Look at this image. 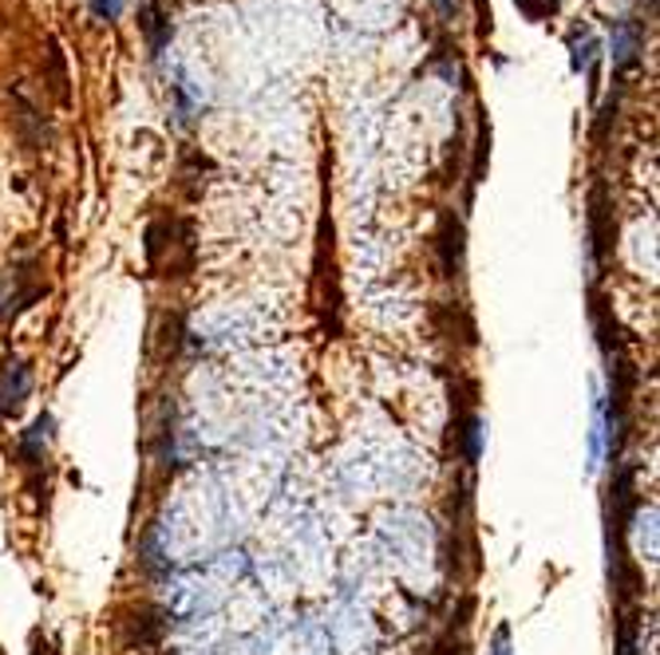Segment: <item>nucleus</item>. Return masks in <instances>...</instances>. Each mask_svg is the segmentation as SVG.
I'll return each mask as SVG.
<instances>
[{"label": "nucleus", "instance_id": "nucleus-13", "mask_svg": "<svg viewBox=\"0 0 660 655\" xmlns=\"http://www.w3.org/2000/svg\"><path fill=\"white\" fill-rule=\"evenodd\" d=\"M432 4H435V12H439L444 20H455V17H459V0H432Z\"/></svg>", "mask_w": 660, "mask_h": 655}, {"label": "nucleus", "instance_id": "nucleus-10", "mask_svg": "<svg viewBox=\"0 0 660 655\" xmlns=\"http://www.w3.org/2000/svg\"><path fill=\"white\" fill-rule=\"evenodd\" d=\"M514 4H519V12L526 20H550L562 9V0H514Z\"/></svg>", "mask_w": 660, "mask_h": 655}, {"label": "nucleus", "instance_id": "nucleus-7", "mask_svg": "<svg viewBox=\"0 0 660 655\" xmlns=\"http://www.w3.org/2000/svg\"><path fill=\"white\" fill-rule=\"evenodd\" d=\"M29 391H32V372H29V367H24V364L4 367V375H0V399L9 402V411H17Z\"/></svg>", "mask_w": 660, "mask_h": 655}, {"label": "nucleus", "instance_id": "nucleus-14", "mask_svg": "<svg viewBox=\"0 0 660 655\" xmlns=\"http://www.w3.org/2000/svg\"><path fill=\"white\" fill-rule=\"evenodd\" d=\"M32 655H56V647H52V640L32 636Z\"/></svg>", "mask_w": 660, "mask_h": 655}, {"label": "nucleus", "instance_id": "nucleus-1", "mask_svg": "<svg viewBox=\"0 0 660 655\" xmlns=\"http://www.w3.org/2000/svg\"><path fill=\"white\" fill-rule=\"evenodd\" d=\"M589 257L594 265H605L609 249H614V202H609V186L594 182L589 190Z\"/></svg>", "mask_w": 660, "mask_h": 655}, {"label": "nucleus", "instance_id": "nucleus-12", "mask_svg": "<svg viewBox=\"0 0 660 655\" xmlns=\"http://www.w3.org/2000/svg\"><path fill=\"white\" fill-rule=\"evenodd\" d=\"M491 655H510V624H499V627H494Z\"/></svg>", "mask_w": 660, "mask_h": 655}, {"label": "nucleus", "instance_id": "nucleus-3", "mask_svg": "<svg viewBox=\"0 0 660 655\" xmlns=\"http://www.w3.org/2000/svg\"><path fill=\"white\" fill-rule=\"evenodd\" d=\"M462 222L447 210L439 217V234H435V249H439V265H444V277H459L462 272V257H467V241H462Z\"/></svg>", "mask_w": 660, "mask_h": 655}, {"label": "nucleus", "instance_id": "nucleus-9", "mask_svg": "<svg viewBox=\"0 0 660 655\" xmlns=\"http://www.w3.org/2000/svg\"><path fill=\"white\" fill-rule=\"evenodd\" d=\"M617 655H641V627L632 612H621V624H617Z\"/></svg>", "mask_w": 660, "mask_h": 655}, {"label": "nucleus", "instance_id": "nucleus-2", "mask_svg": "<svg viewBox=\"0 0 660 655\" xmlns=\"http://www.w3.org/2000/svg\"><path fill=\"white\" fill-rule=\"evenodd\" d=\"M641 52H645L641 24H637V20H614V67L621 79L641 67Z\"/></svg>", "mask_w": 660, "mask_h": 655}, {"label": "nucleus", "instance_id": "nucleus-15", "mask_svg": "<svg viewBox=\"0 0 660 655\" xmlns=\"http://www.w3.org/2000/svg\"><path fill=\"white\" fill-rule=\"evenodd\" d=\"M4 415H12V411H9V402L0 399V419H4Z\"/></svg>", "mask_w": 660, "mask_h": 655}, {"label": "nucleus", "instance_id": "nucleus-11", "mask_svg": "<svg viewBox=\"0 0 660 655\" xmlns=\"http://www.w3.org/2000/svg\"><path fill=\"white\" fill-rule=\"evenodd\" d=\"M92 12L99 20H115L119 12H124V0H92Z\"/></svg>", "mask_w": 660, "mask_h": 655}, {"label": "nucleus", "instance_id": "nucleus-8", "mask_svg": "<svg viewBox=\"0 0 660 655\" xmlns=\"http://www.w3.org/2000/svg\"><path fill=\"white\" fill-rule=\"evenodd\" d=\"M569 52H574V72H582V67H594L597 36L585 29V24H577V29L569 32Z\"/></svg>", "mask_w": 660, "mask_h": 655}, {"label": "nucleus", "instance_id": "nucleus-5", "mask_svg": "<svg viewBox=\"0 0 660 655\" xmlns=\"http://www.w3.org/2000/svg\"><path fill=\"white\" fill-rule=\"evenodd\" d=\"M47 442H52V415H40L29 431H24V439H20V462L24 466H40L47 454Z\"/></svg>", "mask_w": 660, "mask_h": 655}, {"label": "nucleus", "instance_id": "nucleus-6", "mask_svg": "<svg viewBox=\"0 0 660 655\" xmlns=\"http://www.w3.org/2000/svg\"><path fill=\"white\" fill-rule=\"evenodd\" d=\"M139 24H142V36H147V47H151V56L159 60L170 44V20L167 12H162V4H147Z\"/></svg>", "mask_w": 660, "mask_h": 655}, {"label": "nucleus", "instance_id": "nucleus-4", "mask_svg": "<svg viewBox=\"0 0 660 655\" xmlns=\"http://www.w3.org/2000/svg\"><path fill=\"white\" fill-rule=\"evenodd\" d=\"M471 600H462L459 609V620L455 624H447V632L432 644V652L427 655H471V636H467V616H471Z\"/></svg>", "mask_w": 660, "mask_h": 655}, {"label": "nucleus", "instance_id": "nucleus-16", "mask_svg": "<svg viewBox=\"0 0 660 655\" xmlns=\"http://www.w3.org/2000/svg\"><path fill=\"white\" fill-rule=\"evenodd\" d=\"M0 655H4V652H0Z\"/></svg>", "mask_w": 660, "mask_h": 655}]
</instances>
